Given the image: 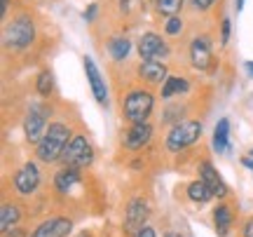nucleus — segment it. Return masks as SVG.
<instances>
[{
	"label": "nucleus",
	"instance_id": "f257e3e1",
	"mask_svg": "<svg viewBox=\"0 0 253 237\" xmlns=\"http://www.w3.org/2000/svg\"><path fill=\"white\" fill-rule=\"evenodd\" d=\"M71 139L73 137H71V127H68V125H63V122H52V125L47 127L42 141H40L36 148L38 160H42V162L61 160L66 146L71 143Z\"/></svg>",
	"mask_w": 253,
	"mask_h": 237
},
{
	"label": "nucleus",
	"instance_id": "f03ea898",
	"mask_svg": "<svg viewBox=\"0 0 253 237\" xmlns=\"http://www.w3.org/2000/svg\"><path fill=\"white\" fill-rule=\"evenodd\" d=\"M33 40H36V24L31 14H19L17 19H12L2 33V45L7 52H24Z\"/></svg>",
	"mask_w": 253,
	"mask_h": 237
},
{
	"label": "nucleus",
	"instance_id": "7ed1b4c3",
	"mask_svg": "<svg viewBox=\"0 0 253 237\" xmlns=\"http://www.w3.org/2000/svg\"><path fill=\"white\" fill-rule=\"evenodd\" d=\"M199 137H202V122H197V120H183V122H176L169 129L164 146H167L169 153H181V150L190 148L192 143H197Z\"/></svg>",
	"mask_w": 253,
	"mask_h": 237
},
{
	"label": "nucleus",
	"instance_id": "20e7f679",
	"mask_svg": "<svg viewBox=\"0 0 253 237\" xmlns=\"http://www.w3.org/2000/svg\"><path fill=\"white\" fill-rule=\"evenodd\" d=\"M155 99L150 92L136 87L125 96V103H122V113L129 122H148L150 113H153Z\"/></svg>",
	"mask_w": 253,
	"mask_h": 237
},
{
	"label": "nucleus",
	"instance_id": "39448f33",
	"mask_svg": "<svg viewBox=\"0 0 253 237\" xmlns=\"http://www.w3.org/2000/svg\"><path fill=\"white\" fill-rule=\"evenodd\" d=\"M61 160H63V164H66V167H75V169L89 167V164L94 162V150H91L89 139L82 137V134L73 137L71 143H68V146H66V150H63Z\"/></svg>",
	"mask_w": 253,
	"mask_h": 237
},
{
	"label": "nucleus",
	"instance_id": "423d86ee",
	"mask_svg": "<svg viewBox=\"0 0 253 237\" xmlns=\"http://www.w3.org/2000/svg\"><path fill=\"white\" fill-rule=\"evenodd\" d=\"M47 120H49V108L42 103H33L24 118V134L31 143H40L47 132Z\"/></svg>",
	"mask_w": 253,
	"mask_h": 237
},
{
	"label": "nucleus",
	"instance_id": "0eeeda50",
	"mask_svg": "<svg viewBox=\"0 0 253 237\" xmlns=\"http://www.w3.org/2000/svg\"><path fill=\"white\" fill-rule=\"evenodd\" d=\"M138 56H141V61H160V59H167V56L171 54L169 52V45L164 43V38L160 33H153V31H148L143 36L138 38Z\"/></svg>",
	"mask_w": 253,
	"mask_h": 237
},
{
	"label": "nucleus",
	"instance_id": "6e6552de",
	"mask_svg": "<svg viewBox=\"0 0 253 237\" xmlns=\"http://www.w3.org/2000/svg\"><path fill=\"white\" fill-rule=\"evenodd\" d=\"M190 64L197 71H209L213 66V45L209 36H197L190 43Z\"/></svg>",
	"mask_w": 253,
	"mask_h": 237
},
{
	"label": "nucleus",
	"instance_id": "1a4fd4ad",
	"mask_svg": "<svg viewBox=\"0 0 253 237\" xmlns=\"http://www.w3.org/2000/svg\"><path fill=\"white\" fill-rule=\"evenodd\" d=\"M82 64H84V75H87V82H89V90H91V94H94L96 103H99V106H108V90H106V82L101 78L94 59H91V56H84Z\"/></svg>",
	"mask_w": 253,
	"mask_h": 237
},
{
	"label": "nucleus",
	"instance_id": "9d476101",
	"mask_svg": "<svg viewBox=\"0 0 253 237\" xmlns=\"http://www.w3.org/2000/svg\"><path fill=\"white\" fill-rule=\"evenodd\" d=\"M38 186H40V169H38V164L26 162L14 174V190L19 195H31V192L38 190Z\"/></svg>",
	"mask_w": 253,
	"mask_h": 237
},
{
	"label": "nucleus",
	"instance_id": "9b49d317",
	"mask_svg": "<svg viewBox=\"0 0 253 237\" xmlns=\"http://www.w3.org/2000/svg\"><path fill=\"white\" fill-rule=\"evenodd\" d=\"M148 211H150V207H148V202L141 200V197H134V200L126 204V214H125V230L126 233H138L141 228H145L143 223L145 219H148Z\"/></svg>",
	"mask_w": 253,
	"mask_h": 237
},
{
	"label": "nucleus",
	"instance_id": "f8f14e48",
	"mask_svg": "<svg viewBox=\"0 0 253 237\" xmlns=\"http://www.w3.org/2000/svg\"><path fill=\"white\" fill-rule=\"evenodd\" d=\"M73 230V221L66 219V216H52V219L42 221L38 226L31 237H68Z\"/></svg>",
	"mask_w": 253,
	"mask_h": 237
},
{
	"label": "nucleus",
	"instance_id": "ddd939ff",
	"mask_svg": "<svg viewBox=\"0 0 253 237\" xmlns=\"http://www.w3.org/2000/svg\"><path fill=\"white\" fill-rule=\"evenodd\" d=\"M153 139V127L148 122H131L129 132L125 134V148L126 150H141L148 146V141Z\"/></svg>",
	"mask_w": 253,
	"mask_h": 237
},
{
	"label": "nucleus",
	"instance_id": "4468645a",
	"mask_svg": "<svg viewBox=\"0 0 253 237\" xmlns=\"http://www.w3.org/2000/svg\"><path fill=\"white\" fill-rule=\"evenodd\" d=\"M199 179L207 183L209 188L213 190V195L216 197H227V186H225V181H223V176L213 169V164L211 162H202V167H199Z\"/></svg>",
	"mask_w": 253,
	"mask_h": 237
},
{
	"label": "nucleus",
	"instance_id": "2eb2a0df",
	"mask_svg": "<svg viewBox=\"0 0 253 237\" xmlns=\"http://www.w3.org/2000/svg\"><path fill=\"white\" fill-rule=\"evenodd\" d=\"M138 75H141L145 82H153V85H162V82L169 78L167 66L160 64V61H141V66H138Z\"/></svg>",
	"mask_w": 253,
	"mask_h": 237
},
{
	"label": "nucleus",
	"instance_id": "dca6fc26",
	"mask_svg": "<svg viewBox=\"0 0 253 237\" xmlns=\"http://www.w3.org/2000/svg\"><path fill=\"white\" fill-rule=\"evenodd\" d=\"M188 197H190V202H195V204H207L211 197H216L213 195V190L209 188L207 183L202 181V179H197V181H190L188 183Z\"/></svg>",
	"mask_w": 253,
	"mask_h": 237
},
{
	"label": "nucleus",
	"instance_id": "f3484780",
	"mask_svg": "<svg viewBox=\"0 0 253 237\" xmlns=\"http://www.w3.org/2000/svg\"><path fill=\"white\" fill-rule=\"evenodd\" d=\"M75 183H80V172L75 167H63L61 172L54 176V188L59 192H68Z\"/></svg>",
	"mask_w": 253,
	"mask_h": 237
},
{
	"label": "nucleus",
	"instance_id": "a211bd4d",
	"mask_svg": "<svg viewBox=\"0 0 253 237\" xmlns=\"http://www.w3.org/2000/svg\"><path fill=\"white\" fill-rule=\"evenodd\" d=\"M188 90H190V82L185 80V78H178V75H169V78L162 82V99H171V96L185 94Z\"/></svg>",
	"mask_w": 253,
	"mask_h": 237
},
{
	"label": "nucleus",
	"instance_id": "6ab92c4d",
	"mask_svg": "<svg viewBox=\"0 0 253 237\" xmlns=\"http://www.w3.org/2000/svg\"><path fill=\"white\" fill-rule=\"evenodd\" d=\"M230 146V122L227 118H220L213 129V150L216 153H225Z\"/></svg>",
	"mask_w": 253,
	"mask_h": 237
},
{
	"label": "nucleus",
	"instance_id": "aec40b11",
	"mask_svg": "<svg viewBox=\"0 0 253 237\" xmlns=\"http://www.w3.org/2000/svg\"><path fill=\"white\" fill-rule=\"evenodd\" d=\"M131 52V43H129V38L125 36H115L108 40V54L110 59H115V61H125L126 56Z\"/></svg>",
	"mask_w": 253,
	"mask_h": 237
},
{
	"label": "nucleus",
	"instance_id": "412c9836",
	"mask_svg": "<svg viewBox=\"0 0 253 237\" xmlns=\"http://www.w3.org/2000/svg\"><path fill=\"white\" fill-rule=\"evenodd\" d=\"M21 219V211L14 204H2V211H0V230L7 235L9 228H14Z\"/></svg>",
	"mask_w": 253,
	"mask_h": 237
},
{
	"label": "nucleus",
	"instance_id": "4be33fe9",
	"mask_svg": "<svg viewBox=\"0 0 253 237\" xmlns=\"http://www.w3.org/2000/svg\"><path fill=\"white\" fill-rule=\"evenodd\" d=\"M213 221H216V233L220 237H225L232 228V211L227 209L225 204H220L216 211H213Z\"/></svg>",
	"mask_w": 253,
	"mask_h": 237
},
{
	"label": "nucleus",
	"instance_id": "5701e85b",
	"mask_svg": "<svg viewBox=\"0 0 253 237\" xmlns=\"http://www.w3.org/2000/svg\"><path fill=\"white\" fill-rule=\"evenodd\" d=\"M183 2H185V0H155V9H157V14H162L164 19H169L181 12Z\"/></svg>",
	"mask_w": 253,
	"mask_h": 237
},
{
	"label": "nucleus",
	"instance_id": "b1692460",
	"mask_svg": "<svg viewBox=\"0 0 253 237\" xmlns=\"http://www.w3.org/2000/svg\"><path fill=\"white\" fill-rule=\"evenodd\" d=\"M36 90L40 96H52L54 94V78H52L49 71H40V75L36 80Z\"/></svg>",
	"mask_w": 253,
	"mask_h": 237
},
{
	"label": "nucleus",
	"instance_id": "393cba45",
	"mask_svg": "<svg viewBox=\"0 0 253 237\" xmlns=\"http://www.w3.org/2000/svg\"><path fill=\"white\" fill-rule=\"evenodd\" d=\"M181 31H183V19L178 17V14H173V17L167 19V24H164V33H167V36L176 38V36H181Z\"/></svg>",
	"mask_w": 253,
	"mask_h": 237
},
{
	"label": "nucleus",
	"instance_id": "a878e982",
	"mask_svg": "<svg viewBox=\"0 0 253 237\" xmlns=\"http://www.w3.org/2000/svg\"><path fill=\"white\" fill-rule=\"evenodd\" d=\"M216 2L218 0H190V7L197 9V12H207V9H211Z\"/></svg>",
	"mask_w": 253,
	"mask_h": 237
},
{
	"label": "nucleus",
	"instance_id": "bb28decb",
	"mask_svg": "<svg viewBox=\"0 0 253 237\" xmlns=\"http://www.w3.org/2000/svg\"><path fill=\"white\" fill-rule=\"evenodd\" d=\"M230 33H232L230 19H223V24H220V43H223V45H227V40H230Z\"/></svg>",
	"mask_w": 253,
	"mask_h": 237
},
{
	"label": "nucleus",
	"instance_id": "cd10ccee",
	"mask_svg": "<svg viewBox=\"0 0 253 237\" xmlns=\"http://www.w3.org/2000/svg\"><path fill=\"white\" fill-rule=\"evenodd\" d=\"M96 12H99V5H96V2H91L89 7L84 9V19H87V21H94V19H96Z\"/></svg>",
	"mask_w": 253,
	"mask_h": 237
},
{
	"label": "nucleus",
	"instance_id": "c85d7f7f",
	"mask_svg": "<svg viewBox=\"0 0 253 237\" xmlns=\"http://www.w3.org/2000/svg\"><path fill=\"white\" fill-rule=\"evenodd\" d=\"M134 237H157V233H155L153 228H148V226H145V228H141Z\"/></svg>",
	"mask_w": 253,
	"mask_h": 237
},
{
	"label": "nucleus",
	"instance_id": "c756f323",
	"mask_svg": "<svg viewBox=\"0 0 253 237\" xmlns=\"http://www.w3.org/2000/svg\"><path fill=\"white\" fill-rule=\"evenodd\" d=\"M242 235H244V237H253V216L244 223V230H242Z\"/></svg>",
	"mask_w": 253,
	"mask_h": 237
},
{
	"label": "nucleus",
	"instance_id": "7c9ffc66",
	"mask_svg": "<svg viewBox=\"0 0 253 237\" xmlns=\"http://www.w3.org/2000/svg\"><path fill=\"white\" fill-rule=\"evenodd\" d=\"M242 164H244L246 169H251V172H253V160H251V157H244V160H242Z\"/></svg>",
	"mask_w": 253,
	"mask_h": 237
},
{
	"label": "nucleus",
	"instance_id": "2f4dec72",
	"mask_svg": "<svg viewBox=\"0 0 253 237\" xmlns=\"http://www.w3.org/2000/svg\"><path fill=\"white\" fill-rule=\"evenodd\" d=\"M120 2V9H122V12H126V9H129V2H131V0H118Z\"/></svg>",
	"mask_w": 253,
	"mask_h": 237
},
{
	"label": "nucleus",
	"instance_id": "473e14b6",
	"mask_svg": "<svg viewBox=\"0 0 253 237\" xmlns=\"http://www.w3.org/2000/svg\"><path fill=\"white\" fill-rule=\"evenodd\" d=\"M7 9H9V0H2V17L7 14Z\"/></svg>",
	"mask_w": 253,
	"mask_h": 237
},
{
	"label": "nucleus",
	"instance_id": "72a5a7b5",
	"mask_svg": "<svg viewBox=\"0 0 253 237\" xmlns=\"http://www.w3.org/2000/svg\"><path fill=\"white\" fill-rule=\"evenodd\" d=\"M246 71H249V75L253 78V61H246Z\"/></svg>",
	"mask_w": 253,
	"mask_h": 237
},
{
	"label": "nucleus",
	"instance_id": "f704fd0d",
	"mask_svg": "<svg viewBox=\"0 0 253 237\" xmlns=\"http://www.w3.org/2000/svg\"><path fill=\"white\" fill-rule=\"evenodd\" d=\"M235 7H237V12H242V9H244V0H237Z\"/></svg>",
	"mask_w": 253,
	"mask_h": 237
},
{
	"label": "nucleus",
	"instance_id": "c9c22d12",
	"mask_svg": "<svg viewBox=\"0 0 253 237\" xmlns=\"http://www.w3.org/2000/svg\"><path fill=\"white\" fill-rule=\"evenodd\" d=\"M164 237H181V235H178V233H167Z\"/></svg>",
	"mask_w": 253,
	"mask_h": 237
}]
</instances>
